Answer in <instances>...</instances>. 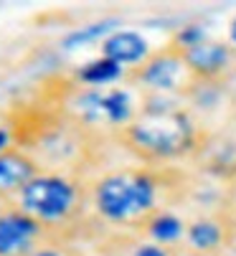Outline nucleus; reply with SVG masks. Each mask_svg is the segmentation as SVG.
<instances>
[{"label":"nucleus","instance_id":"9d476101","mask_svg":"<svg viewBox=\"0 0 236 256\" xmlns=\"http://www.w3.org/2000/svg\"><path fill=\"white\" fill-rule=\"evenodd\" d=\"M185 231H188V218L183 213H178L175 208L163 206L137 226L135 236L178 251V248L185 246Z\"/></svg>","mask_w":236,"mask_h":256},{"label":"nucleus","instance_id":"f03ea898","mask_svg":"<svg viewBox=\"0 0 236 256\" xmlns=\"http://www.w3.org/2000/svg\"><path fill=\"white\" fill-rule=\"evenodd\" d=\"M114 140L142 165L168 168L198 155L206 148L208 132L198 114L188 106H178L168 112H140Z\"/></svg>","mask_w":236,"mask_h":256},{"label":"nucleus","instance_id":"2eb2a0df","mask_svg":"<svg viewBox=\"0 0 236 256\" xmlns=\"http://www.w3.org/2000/svg\"><path fill=\"white\" fill-rule=\"evenodd\" d=\"M203 41H208L206 28L190 23V26H183L180 30H175V33L170 36V41H168V44H173L178 51H188V48L198 46V44H203Z\"/></svg>","mask_w":236,"mask_h":256},{"label":"nucleus","instance_id":"20e7f679","mask_svg":"<svg viewBox=\"0 0 236 256\" xmlns=\"http://www.w3.org/2000/svg\"><path fill=\"white\" fill-rule=\"evenodd\" d=\"M142 99L135 96L130 86H112V89H82L74 82L61 86L59 112L82 124L89 132L109 130L117 134L125 130L140 114Z\"/></svg>","mask_w":236,"mask_h":256},{"label":"nucleus","instance_id":"ddd939ff","mask_svg":"<svg viewBox=\"0 0 236 256\" xmlns=\"http://www.w3.org/2000/svg\"><path fill=\"white\" fill-rule=\"evenodd\" d=\"M117 30V20L114 18H107V20H97V23H92V26H84V28H79V30H71V33H66L64 38H61V46L66 48V51H76V48H82V46H87V44H92V41H97V38H107L109 33H114Z\"/></svg>","mask_w":236,"mask_h":256},{"label":"nucleus","instance_id":"9b49d317","mask_svg":"<svg viewBox=\"0 0 236 256\" xmlns=\"http://www.w3.org/2000/svg\"><path fill=\"white\" fill-rule=\"evenodd\" d=\"M152 54V48L147 46V41L137 30H122L117 28L114 33H109L107 38L102 41V56L122 64L127 71L140 66L147 56Z\"/></svg>","mask_w":236,"mask_h":256},{"label":"nucleus","instance_id":"aec40b11","mask_svg":"<svg viewBox=\"0 0 236 256\" xmlns=\"http://www.w3.org/2000/svg\"><path fill=\"white\" fill-rule=\"evenodd\" d=\"M228 44L236 48V16H233L231 23H228Z\"/></svg>","mask_w":236,"mask_h":256},{"label":"nucleus","instance_id":"6ab92c4d","mask_svg":"<svg viewBox=\"0 0 236 256\" xmlns=\"http://www.w3.org/2000/svg\"><path fill=\"white\" fill-rule=\"evenodd\" d=\"M228 106H231V112L236 117V74L228 79Z\"/></svg>","mask_w":236,"mask_h":256},{"label":"nucleus","instance_id":"1a4fd4ad","mask_svg":"<svg viewBox=\"0 0 236 256\" xmlns=\"http://www.w3.org/2000/svg\"><path fill=\"white\" fill-rule=\"evenodd\" d=\"M41 170V162L18 144L0 152V203H13Z\"/></svg>","mask_w":236,"mask_h":256},{"label":"nucleus","instance_id":"423d86ee","mask_svg":"<svg viewBox=\"0 0 236 256\" xmlns=\"http://www.w3.org/2000/svg\"><path fill=\"white\" fill-rule=\"evenodd\" d=\"M51 236L33 216H28L16 200L0 203V256H31Z\"/></svg>","mask_w":236,"mask_h":256},{"label":"nucleus","instance_id":"39448f33","mask_svg":"<svg viewBox=\"0 0 236 256\" xmlns=\"http://www.w3.org/2000/svg\"><path fill=\"white\" fill-rule=\"evenodd\" d=\"M188 82L190 76L183 61V51H178L173 44L160 46L140 66L127 71V86L140 92V96H155V94L180 96Z\"/></svg>","mask_w":236,"mask_h":256},{"label":"nucleus","instance_id":"f3484780","mask_svg":"<svg viewBox=\"0 0 236 256\" xmlns=\"http://www.w3.org/2000/svg\"><path fill=\"white\" fill-rule=\"evenodd\" d=\"M132 256H175V251L165 248L160 244H152V241L132 236Z\"/></svg>","mask_w":236,"mask_h":256},{"label":"nucleus","instance_id":"5701e85b","mask_svg":"<svg viewBox=\"0 0 236 256\" xmlns=\"http://www.w3.org/2000/svg\"><path fill=\"white\" fill-rule=\"evenodd\" d=\"M231 248H236V226H233V238H231Z\"/></svg>","mask_w":236,"mask_h":256},{"label":"nucleus","instance_id":"412c9836","mask_svg":"<svg viewBox=\"0 0 236 256\" xmlns=\"http://www.w3.org/2000/svg\"><path fill=\"white\" fill-rule=\"evenodd\" d=\"M175 256H206V254H198V251H190V248H185V246H183V248H178V251H175Z\"/></svg>","mask_w":236,"mask_h":256},{"label":"nucleus","instance_id":"4be33fe9","mask_svg":"<svg viewBox=\"0 0 236 256\" xmlns=\"http://www.w3.org/2000/svg\"><path fill=\"white\" fill-rule=\"evenodd\" d=\"M218 256H236V248H226L223 254H218Z\"/></svg>","mask_w":236,"mask_h":256},{"label":"nucleus","instance_id":"4468645a","mask_svg":"<svg viewBox=\"0 0 236 256\" xmlns=\"http://www.w3.org/2000/svg\"><path fill=\"white\" fill-rule=\"evenodd\" d=\"M94 256H132V236L112 234V236L102 238L94 248Z\"/></svg>","mask_w":236,"mask_h":256},{"label":"nucleus","instance_id":"dca6fc26","mask_svg":"<svg viewBox=\"0 0 236 256\" xmlns=\"http://www.w3.org/2000/svg\"><path fill=\"white\" fill-rule=\"evenodd\" d=\"M31 256H84L79 248H74L71 244L61 241V238H49L44 241L41 246H38Z\"/></svg>","mask_w":236,"mask_h":256},{"label":"nucleus","instance_id":"f257e3e1","mask_svg":"<svg viewBox=\"0 0 236 256\" xmlns=\"http://www.w3.org/2000/svg\"><path fill=\"white\" fill-rule=\"evenodd\" d=\"M168 168H150V165H132L102 172L97 180L89 182V203L102 224L120 228V231H137V226L163 208V196L168 193L170 182Z\"/></svg>","mask_w":236,"mask_h":256},{"label":"nucleus","instance_id":"7ed1b4c3","mask_svg":"<svg viewBox=\"0 0 236 256\" xmlns=\"http://www.w3.org/2000/svg\"><path fill=\"white\" fill-rule=\"evenodd\" d=\"M16 203L33 216L41 226L51 231V236H61L79 218H84L89 203V186L76 172L64 170H41L28 186L18 193Z\"/></svg>","mask_w":236,"mask_h":256},{"label":"nucleus","instance_id":"f8f14e48","mask_svg":"<svg viewBox=\"0 0 236 256\" xmlns=\"http://www.w3.org/2000/svg\"><path fill=\"white\" fill-rule=\"evenodd\" d=\"M71 82L82 89H112L120 82H127V68L107 56H97L74 68Z\"/></svg>","mask_w":236,"mask_h":256},{"label":"nucleus","instance_id":"6e6552de","mask_svg":"<svg viewBox=\"0 0 236 256\" xmlns=\"http://www.w3.org/2000/svg\"><path fill=\"white\" fill-rule=\"evenodd\" d=\"M183 61L188 68V76L195 82L228 84V79L236 74V48L228 41L218 38H208L183 51Z\"/></svg>","mask_w":236,"mask_h":256},{"label":"nucleus","instance_id":"0eeeda50","mask_svg":"<svg viewBox=\"0 0 236 256\" xmlns=\"http://www.w3.org/2000/svg\"><path fill=\"white\" fill-rule=\"evenodd\" d=\"M236 226V213L233 210H203L188 218V231H185V248L198 251L206 256H218L226 248H231Z\"/></svg>","mask_w":236,"mask_h":256},{"label":"nucleus","instance_id":"a211bd4d","mask_svg":"<svg viewBox=\"0 0 236 256\" xmlns=\"http://www.w3.org/2000/svg\"><path fill=\"white\" fill-rule=\"evenodd\" d=\"M11 148H16L13 144V130L11 127H0V152H6Z\"/></svg>","mask_w":236,"mask_h":256}]
</instances>
